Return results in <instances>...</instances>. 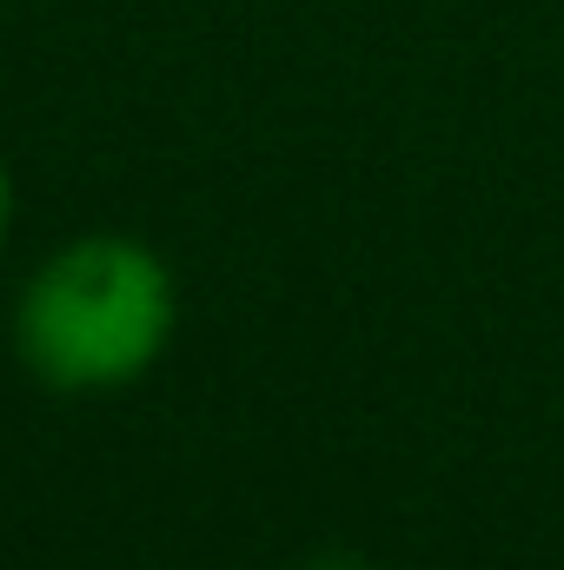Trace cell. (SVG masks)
Instances as JSON below:
<instances>
[{"instance_id": "cell-1", "label": "cell", "mask_w": 564, "mask_h": 570, "mask_svg": "<svg viewBox=\"0 0 564 570\" xmlns=\"http://www.w3.org/2000/svg\"><path fill=\"white\" fill-rule=\"evenodd\" d=\"M173 318L179 298L166 266L120 233H87L27 279L13 338L27 372L54 392H107L166 352Z\"/></svg>"}, {"instance_id": "cell-2", "label": "cell", "mask_w": 564, "mask_h": 570, "mask_svg": "<svg viewBox=\"0 0 564 570\" xmlns=\"http://www.w3.org/2000/svg\"><path fill=\"white\" fill-rule=\"evenodd\" d=\"M7 226H13V179H7V166H0V246H7Z\"/></svg>"}, {"instance_id": "cell-3", "label": "cell", "mask_w": 564, "mask_h": 570, "mask_svg": "<svg viewBox=\"0 0 564 570\" xmlns=\"http://www.w3.org/2000/svg\"><path fill=\"white\" fill-rule=\"evenodd\" d=\"M319 570H359V564H352V558H325Z\"/></svg>"}]
</instances>
